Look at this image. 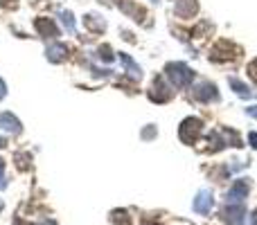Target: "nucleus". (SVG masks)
I'll return each instance as SVG.
<instances>
[{
  "mask_svg": "<svg viewBox=\"0 0 257 225\" xmlns=\"http://www.w3.org/2000/svg\"><path fill=\"white\" fill-rule=\"evenodd\" d=\"M165 75H167L169 84H172L174 88H185V86H190L192 79H194V72H192L185 63H167Z\"/></svg>",
  "mask_w": 257,
  "mask_h": 225,
  "instance_id": "obj_1",
  "label": "nucleus"
},
{
  "mask_svg": "<svg viewBox=\"0 0 257 225\" xmlns=\"http://www.w3.org/2000/svg\"><path fill=\"white\" fill-rule=\"evenodd\" d=\"M201 131H203V122H201L199 117H187V119H183L181 128H178V137H181L185 144H194V142L199 140Z\"/></svg>",
  "mask_w": 257,
  "mask_h": 225,
  "instance_id": "obj_2",
  "label": "nucleus"
},
{
  "mask_svg": "<svg viewBox=\"0 0 257 225\" xmlns=\"http://www.w3.org/2000/svg\"><path fill=\"white\" fill-rule=\"evenodd\" d=\"M172 88H174V86H169L163 77H156L154 86H151V90H149V99H151V102H158V104L169 102V99L174 97V90Z\"/></svg>",
  "mask_w": 257,
  "mask_h": 225,
  "instance_id": "obj_3",
  "label": "nucleus"
},
{
  "mask_svg": "<svg viewBox=\"0 0 257 225\" xmlns=\"http://www.w3.org/2000/svg\"><path fill=\"white\" fill-rule=\"evenodd\" d=\"M248 191H250V182L246 180V178L235 180L230 191H228V203H241L244 198H248Z\"/></svg>",
  "mask_w": 257,
  "mask_h": 225,
  "instance_id": "obj_4",
  "label": "nucleus"
},
{
  "mask_svg": "<svg viewBox=\"0 0 257 225\" xmlns=\"http://www.w3.org/2000/svg\"><path fill=\"white\" fill-rule=\"evenodd\" d=\"M241 216H246L244 212V205L241 203H228V207L221 212V218L226 225H239Z\"/></svg>",
  "mask_w": 257,
  "mask_h": 225,
  "instance_id": "obj_5",
  "label": "nucleus"
},
{
  "mask_svg": "<svg viewBox=\"0 0 257 225\" xmlns=\"http://www.w3.org/2000/svg\"><path fill=\"white\" fill-rule=\"evenodd\" d=\"M212 205H214V194L210 189H203L196 194V198H194V212L196 214H203V216L210 214Z\"/></svg>",
  "mask_w": 257,
  "mask_h": 225,
  "instance_id": "obj_6",
  "label": "nucleus"
},
{
  "mask_svg": "<svg viewBox=\"0 0 257 225\" xmlns=\"http://www.w3.org/2000/svg\"><path fill=\"white\" fill-rule=\"evenodd\" d=\"M194 99L196 102H212V99H219L217 93V86L210 84V81H203L194 88Z\"/></svg>",
  "mask_w": 257,
  "mask_h": 225,
  "instance_id": "obj_7",
  "label": "nucleus"
},
{
  "mask_svg": "<svg viewBox=\"0 0 257 225\" xmlns=\"http://www.w3.org/2000/svg\"><path fill=\"white\" fill-rule=\"evenodd\" d=\"M0 128L12 133V135H18L23 131V124L14 113H0Z\"/></svg>",
  "mask_w": 257,
  "mask_h": 225,
  "instance_id": "obj_8",
  "label": "nucleus"
},
{
  "mask_svg": "<svg viewBox=\"0 0 257 225\" xmlns=\"http://www.w3.org/2000/svg\"><path fill=\"white\" fill-rule=\"evenodd\" d=\"M34 25H36V30H39V34L43 36V39H57L59 36V27L52 18H36Z\"/></svg>",
  "mask_w": 257,
  "mask_h": 225,
  "instance_id": "obj_9",
  "label": "nucleus"
},
{
  "mask_svg": "<svg viewBox=\"0 0 257 225\" xmlns=\"http://www.w3.org/2000/svg\"><path fill=\"white\" fill-rule=\"evenodd\" d=\"M232 50H235V48H232L230 41H219V43L214 45L210 59H214V61H226V59H232V57H235V54H230Z\"/></svg>",
  "mask_w": 257,
  "mask_h": 225,
  "instance_id": "obj_10",
  "label": "nucleus"
},
{
  "mask_svg": "<svg viewBox=\"0 0 257 225\" xmlns=\"http://www.w3.org/2000/svg\"><path fill=\"white\" fill-rule=\"evenodd\" d=\"M196 9H199L196 0H176V7H174V12H176L178 18H192L196 14Z\"/></svg>",
  "mask_w": 257,
  "mask_h": 225,
  "instance_id": "obj_11",
  "label": "nucleus"
},
{
  "mask_svg": "<svg viewBox=\"0 0 257 225\" xmlns=\"http://www.w3.org/2000/svg\"><path fill=\"white\" fill-rule=\"evenodd\" d=\"M120 61L124 63V68H126L128 77H133V79H136V81H138V79H142V70H140V66H138V63L133 61V59L128 57V54L122 52V54H120Z\"/></svg>",
  "mask_w": 257,
  "mask_h": 225,
  "instance_id": "obj_12",
  "label": "nucleus"
},
{
  "mask_svg": "<svg viewBox=\"0 0 257 225\" xmlns=\"http://www.w3.org/2000/svg\"><path fill=\"white\" fill-rule=\"evenodd\" d=\"M45 54H48V59L52 63H59V61H63V59H66L68 48H66V45H61V43H54V45H50V48L45 50Z\"/></svg>",
  "mask_w": 257,
  "mask_h": 225,
  "instance_id": "obj_13",
  "label": "nucleus"
},
{
  "mask_svg": "<svg viewBox=\"0 0 257 225\" xmlns=\"http://www.w3.org/2000/svg\"><path fill=\"white\" fill-rule=\"evenodd\" d=\"M84 25L88 27L90 32H104L106 30V23H104L99 16H93V14H88V16L84 18Z\"/></svg>",
  "mask_w": 257,
  "mask_h": 225,
  "instance_id": "obj_14",
  "label": "nucleus"
},
{
  "mask_svg": "<svg viewBox=\"0 0 257 225\" xmlns=\"http://www.w3.org/2000/svg\"><path fill=\"white\" fill-rule=\"evenodd\" d=\"M228 84H230V88H235V93L239 95V97H250V95H253V90H250L246 84H241L239 79H235V77H232Z\"/></svg>",
  "mask_w": 257,
  "mask_h": 225,
  "instance_id": "obj_15",
  "label": "nucleus"
},
{
  "mask_svg": "<svg viewBox=\"0 0 257 225\" xmlns=\"http://www.w3.org/2000/svg\"><path fill=\"white\" fill-rule=\"evenodd\" d=\"M111 223L113 225H131V216H128L124 209H115V212H111Z\"/></svg>",
  "mask_w": 257,
  "mask_h": 225,
  "instance_id": "obj_16",
  "label": "nucleus"
},
{
  "mask_svg": "<svg viewBox=\"0 0 257 225\" xmlns=\"http://www.w3.org/2000/svg\"><path fill=\"white\" fill-rule=\"evenodd\" d=\"M61 21H63V25H66L68 30L75 32V16H72L70 12H63V14H61Z\"/></svg>",
  "mask_w": 257,
  "mask_h": 225,
  "instance_id": "obj_17",
  "label": "nucleus"
},
{
  "mask_svg": "<svg viewBox=\"0 0 257 225\" xmlns=\"http://www.w3.org/2000/svg\"><path fill=\"white\" fill-rule=\"evenodd\" d=\"M97 52H99V59H102V61H113V52H111L108 45H102Z\"/></svg>",
  "mask_w": 257,
  "mask_h": 225,
  "instance_id": "obj_18",
  "label": "nucleus"
},
{
  "mask_svg": "<svg viewBox=\"0 0 257 225\" xmlns=\"http://www.w3.org/2000/svg\"><path fill=\"white\" fill-rule=\"evenodd\" d=\"M244 225H257V209H253V212H250V214H246Z\"/></svg>",
  "mask_w": 257,
  "mask_h": 225,
  "instance_id": "obj_19",
  "label": "nucleus"
},
{
  "mask_svg": "<svg viewBox=\"0 0 257 225\" xmlns=\"http://www.w3.org/2000/svg\"><path fill=\"white\" fill-rule=\"evenodd\" d=\"M248 77H250V79H253L255 84H257V59H255V61L248 66Z\"/></svg>",
  "mask_w": 257,
  "mask_h": 225,
  "instance_id": "obj_20",
  "label": "nucleus"
},
{
  "mask_svg": "<svg viewBox=\"0 0 257 225\" xmlns=\"http://www.w3.org/2000/svg\"><path fill=\"white\" fill-rule=\"evenodd\" d=\"M16 160H18V167L25 169V167H27V160H30V158H27V155H23V153H18V155H16Z\"/></svg>",
  "mask_w": 257,
  "mask_h": 225,
  "instance_id": "obj_21",
  "label": "nucleus"
},
{
  "mask_svg": "<svg viewBox=\"0 0 257 225\" xmlns=\"http://www.w3.org/2000/svg\"><path fill=\"white\" fill-rule=\"evenodd\" d=\"M0 187H5V160L0 158Z\"/></svg>",
  "mask_w": 257,
  "mask_h": 225,
  "instance_id": "obj_22",
  "label": "nucleus"
},
{
  "mask_svg": "<svg viewBox=\"0 0 257 225\" xmlns=\"http://www.w3.org/2000/svg\"><path fill=\"white\" fill-rule=\"evenodd\" d=\"M248 142H250V146H253V149H257V133L255 131L248 133Z\"/></svg>",
  "mask_w": 257,
  "mask_h": 225,
  "instance_id": "obj_23",
  "label": "nucleus"
},
{
  "mask_svg": "<svg viewBox=\"0 0 257 225\" xmlns=\"http://www.w3.org/2000/svg\"><path fill=\"white\" fill-rule=\"evenodd\" d=\"M156 135V128H147L145 133H142V137H145V140H149V137H154Z\"/></svg>",
  "mask_w": 257,
  "mask_h": 225,
  "instance_id": "obj_24",
  "label": "nucleus"
},
{
  "mask_svg": "<svg viewBox=\"0 0 257 225\" xmlns=\"http://www.w3.org/2000/svg\"><path fill=\"white\" fill-rule=\"evenodd\" d=\"M5 95H7V86H5V81L0 79V99H3Z\"/></svg>",
  "mask_w": 257,
  "mask_h": 225,
  "instance_id": "obj_25",
  "label": "nucleus"
},
{
  "mask_svg": "<svg viewBox=\"0 0 257 225\" xmlns=\"http://www.w3.org/2000/svg\"><path fill=\"white\" fill-rule=\"evenodd\" d=\"M246 113H248L250 117H255V119H257V106H248V108H246Z\"/></svg>",
  "mask_w": 257,
  "mask_h": 225,
  "instance_id": "obj_26",
  "label": "nucleus"
},
{
  "mask_svg": "<svg viewBox=\"0 0 257 225\" xmlns=\"http://www.w3.org/2000/svg\"><path fill=\"white\" fill-rule=\"evenodd\" d=\"M7 3H9V7H16V5H18V0H3V5H5V7H7Z\"/></svg>",
  "mask_w": 257,
  "mask_h": 225,
  "instance_id": "obj_27",
  "label": "nucleus"
},
{
  "mask_svg": "<svg viewBox=\"0 0 257 225\" xmlns=\"http://www.w3.org/2000/svg\"><path fill=\"white\" fill-rule=\"evenodd\" d=\"M3 146H7V140H3V137H0V149H3Z\"/></svg>",
  "mask_w": 257,
  "mask_h": 225,
  "instance_id": "obj_28",
  "label": "nucleus"
},
{
  "mask_svg": "<svg viewBox=\"0 0 257 225\" xmlns=\"http://www.w3.org/2000/svg\"><path fill=\"white\" fill-rule=\"evenodd\" d=\"M41 225H57V223H54V221H43Z\"/></svg>",
  "mask_w": 257,
  "mask_h": 225,
  "instance_id": "obj_29",
  "label": "nucleus"
},
{
  "mask_svg": "<svg viewBox=\"0 0 257 225\" xmlns=\"http://www.w3.org/2000/svg\"><path fill=\"white\" fill-rule=\"evenodd\" d=\"M154 3H158V0H154Z\"/></svg>",
  "mask_w": 257,
  "mask_h": 225,
  "instance_id": "obj_30",
  "label": "nucleus"
}]
</instances>
